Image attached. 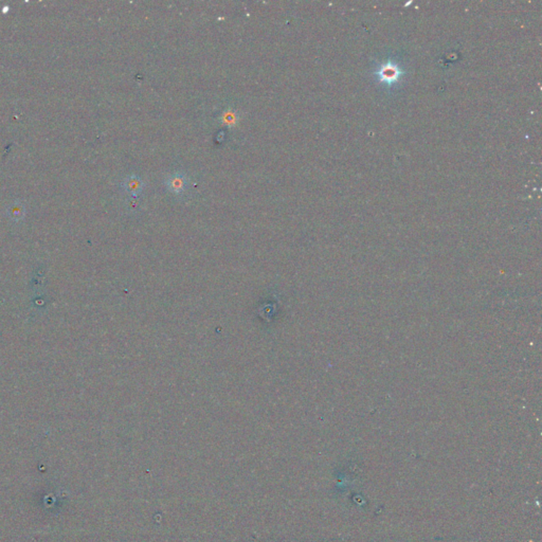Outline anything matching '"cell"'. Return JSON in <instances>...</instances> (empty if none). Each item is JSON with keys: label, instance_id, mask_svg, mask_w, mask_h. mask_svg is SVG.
Listing matches in <instances>:
<instances>
[{"label": "cell", "instance_id": "6da1fadb", "mask_svg": "<svg viewBox=\"0 0 542 542\" xmlns=\"http://www.w3.org/2000/svg\"><path fill=\"white\" fill-rule=\"evenodd\" d=\"M165 184L173 194L180 195L188 189V178L181 173H176L166 178Z\"/></svg>", "mask_w": 542, "mask_h": 542}, {"label": "cell", "instance_id": "7a4b0ae2", "mask_svg": "<svg viewBox=\"0 0 542 542\" xmlns=\"http://www.w3.org/2000/svg\"><path fill=\"white\" fill-rule=\"evenodd\" d=\"M122 187L123 189L125 190L126 193H128L131 196H137L141 193L142 189H143V183H142V180L137 177V176H129L127 178L124 179L123 183H122Z\"/></svg>", "mask_w": 542, "mask_h": 542}, {"label": "cell", "instance_id": "3957f363", "mask_svg": "<svg viewBox=\"0 0 542 542\" xmlns=\"http://www.w3.org/2000/svg\"><path fill=\"white\" fill-rule=\"evenodd\" d=\"M235 121H236V116H235L234 114H233V115H232V114L224 115V122H226V123H231V124L233 123V124H234Z\"/></svg>", "mask_w": 542, "mask_h": 542}]
</instances>
